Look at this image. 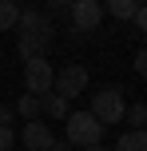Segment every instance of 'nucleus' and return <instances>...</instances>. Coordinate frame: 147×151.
Masks as SVG:
<instances>
[{"mask_svg": "<svg viewBox=\"0 0 147 151\" xmlns=\"http://www.w3.org/2000/svg\"><path fill=\"white\" fill-rule=\"evenodd\" d=\"M56 40V24L48 12H36V8H20V24H16V48H20L24 60L32 56H44L48 44Z\"/></svg>", "mask_w": 147, "mask_h": 151, "instance_id": "f257e3e1", "label": "nucleus"}, {"mask_svg": "<svg viewBox=\"0 0 147 151\" xmlns=\"http://www.w3.org/2000/svg\"><path fill=\"white\" fill-rule=\"evenodd\" d=\"M64 127H68V143L72 147H95L103 143V123L95 119L92 111H68V119H64Z\"/></svg>", "mask_w": 147, "mask_h": 151, "instance_id": "f03ea898", "label": "nucleus"}, {"mask_svg": "<svg viewBox=\"0 0 147 151\" xmlns=\"http://www.w3.org/2000/svg\"><path fill=\"white\" fill-rule=\"evenodd\" d=\"M123 111H127V104H123V91L119 88H100L92 96V115L103 123V127H108V123H119Z\"/></svg>", "mask_w": 147, "mask_h": 151, "instance_id": "7ed1b4c3", "label": "nucleus"}, {"mask_svg": "<svg viewBox=\"0 0 147 151\" xmlns=\"http://www.w3.org/2000/svg\"><path fill=\"white\" fill-rule=\"evenodd\" d=\"M52 80H56V68L44 60V56H32V60H24V91H32V96H44V91H52Z\"/></svg>", "mask_w": 147, "mask_h": 151, "instance_id": "20e7f679", "label": "nucleus"}, {"mask_svg": "<svg viewBox=\"0 0 147 151\" xmlns=\"http://www.w3.org/2000/svg\"><path fill=\"white\" fill-rule=\"evenodd\" d=\"M87 68L84 64H68V68H60L56 72V80H52V91L56 96H64V99H76L80 91H87Z\"/></svg>", "mask_w": 147, "mask_h": 151, "instance_id": "39448f33", "label": "nucleus"}, {"mask_svg": "<svg viewBox=\"0 0 147 151\" xmlns=\"http://www.w3.org/2000/svg\"><path fill=\"white\" fill-rule=\"evenodd\" d=\"M68 20H72V32L87 36V32L100 28V20H103V4H100V0H76V4H72V12H68Z\"/></svg>", "mask_w": 147, "mask_h": 151, "instance_id": "423d86ee", "label": "nucleus"}, {"mask_svg": "<svg viewBox=\"0 0 147 151\" xmlns=\"http://www.w3.org/2000/svg\"><path fill=\"white\" fill-rule=\"evenodd\" d=\"M20 143L28 147V151H52L56 135H52V127H48L44 119H28L24 131H20Z\"/></svg>", "mask_w": 147, "mask_h": 151, "instance_id": "0eeeda50", "label": "nucleus"}, {"mask_svg": "<svg viewBox=\"0 0 147 151\" xmlns=\"http://www.w3.org/2000/svg\"><path fill=\"white\" fill-rule=\"evenodd\" d=\"M40 115H48V119H68V99L56 96V91H44V96H40Z\"/></svg>", "mask_w": 147, "mask_h": 151, "instance_id": "6e6552de", "label": "nucleus"}, {"mask_svg": "<svg viewBox=\"0 0 147 151\" xmlns=\"http://www.w3.org/2000/svg\"><path fill=\"white\" fill-rule=\"evenodd\" d=\"M111 151H147V131H143V127L123 131V135L115 139V147H111Z\"/></svg>", "mask_w": 147, "mask_h": 151, "instance_id": "1a4fd4ad", "label": "nucleus"}, {"mask_svg": "<svg viewBox=\"0 0 147 151\" xmlns=\"http://www.w3.org/2000/svg\"><path fill=\"white\" fill-rule=\"evenodd\" d=\"M103 4H108V12L115 16V20H131V16H135V8L147 4V0H103Z\"/></svg>", "mask_w": 147, "mask_h": 151, "instance_id": "9d476101", "label": "nucleus"}, {"mask_svg": "<svg viewBox=\"0 0 147 151\" xmlns=\"http://www.w3.org/2000/svg\"><path fill=\"white\" fill-rule=\"evenodd\" d=\"M16 24H20V4L0 0V32H16Z\"/></svg>", "mask_w": 147, "mask_h": 151, "instance_id": "9b49d317", "label": "nucleus"}, {"mask_svg": "<svg viewBox=\"0 0 147 151\" xmlns=\"http://www.w3.org/2000/svg\"><path fill=\"white\" fill-rule=\"evenodd\" d=\"M16 111H20L24 119H40V96L24 91V96H20V104H16Z\"/></svg>", "mask_w": 147, "mask_h": 151, "instance_id": "f8f14e48", "label": "nucleus"}, {"mask_svg": "<svg viewBox=\"0 0 147 151\" xmlns=\"http://www.w3.org/2000/svg\"><path fill=\"white\" fill-rule=\"evenodd\" d=\"M123 119L131 123V127H147V104H139V99H135V104L123 111Z\"/></svg>", "mask_w": 147, "mask_h": 151, "instance_id": "ddd939ff", "label": "nucleus"}, {"mask_svg": "<svg viewBox=\"0 0 147 151\" xmlns=\"http://www.w3.org/2000/svg\"><path fill=\"white\" fill-rule=\"evenodd\" d=\"M16 143V131H12V123H0V151H8Z\"/></svg>", "mask_w": 147, "mask_h": 151, "instance_id": "4468645a", "label": "nucleus"}, {"mask_svg": "<svg viewBox=\"0 0 147 151\" xmlns=\"http://www.w3.org/2000/svg\"><path fill=\"white\" fill-rule=\"evenodd\" d=\"M76 0H48V16H60V12H72Z\"/></svg>", "mask_w": 147, "mask_h": 151, "instance_id": "2eb2a0df", "label": "nucleus"}, {"mask_svg": "<svg viewBox=\"0 0 147 151\" xmlns=\"http://www.w3.org/2000/svg\"><path fill=\"white\" fill-rule=\"evenodd\" d=\"M131 20H135V28H139V32H147V4L135 8V16H131Z\"/></svg>", "mask_w": 147, "mask_h": 151, "instance_id": "dca6fc26", "label": "nucleus"}, {"mask_svg": "<svg viewBox=\"0 0 147 151\" xmlns=\"http://www.w3.org/2000/svg\"><path fill=\"white\" fill-rule=\"evenodd\" d=\"M135 72L147 76V48H139V52H135Z\"/></svg>", "mask_w": 147, "mask_h": 151, "instance_id": "f3484780", "label": "nucleus"}, {"mask_svg": "<svg viewBox=\"0 0 147 151\" xmlns=\"http://www.w3.org/2000/svg\"><path fill=\"white\" fill-rule=\"evenodd\" d=\"M52 151H72V143H68V139H64V143L56 139V143H52Z\"/></svg>", "mask_w": 147, "mask_h": 151, "instance_id": "a211bd4d", "label": "nucleus"}, {"mask_svg": "<svg viewBox=\"0 0 147 151\" xmlns=\"http://www.w3.org/2000/svg\"><path fill=\"white\" fill-rule=\"evenodd\" d=\"M12 119V107H0V123H8Z\"/></svg>", "mask_w": 147, "mask_h": 151, "instance_id": "6ab92c4d", "label": "nucleus"}, {"mask_svg": "<svg viewBox=\"0 0 147 151\" xmlns=\"http://www.w3.org/2000/svg\"><path fill=\"white\" fill-rule=\"evenodd\" d=\"M84 151H108V147H103V143H95V147H84Z\"/></svg>", "mask_w": 147, "mask_h": 151, "instance_id": "aec40b11", "label": "nucleus"}, {"mask_svg": "<svg viewBox=\"0 0 147 151\" xmlns=\"http://www.w3.org/2000/svg\"><path fill=\"white\" fill-rule=\"evenodd\" d=\"M12 4H24V0H12Z\"/></svg>", "mask_w": 147, "mask_h": 151, "instance_id": "412c9836", "label": "nucleus"}, {"mask_svg": "<svg viewBox=\"0 0 147 151\" xmlns=\"http://www.w3.org/2000/svg\"><path fill=\"white\" fill-rule=\"evenodd\" d=\"M143 131H147V127H143Z\"/></svg>", "mask_w": 147, "mask_h": 151, "instance_id": "4be33fe9", "label": "nucleus"}]
</instances>
